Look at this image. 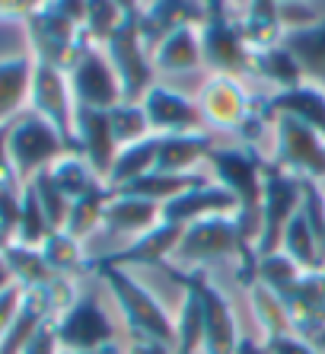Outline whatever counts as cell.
<instances>
[{
	"label": "cell",
	"instance_id": "1",
	"mask_svg": "<svg viewBox=\"0 0 325 354\" xmlns=\"http://www.w3.org/2000/svg\"><path fill=\"white\" fill-rule=\"evenodd\" d=\"M211 179L220 182L230 195L239 201V233L245 246L255 252V239L261 227V195H265V160L252 147H214L211 157Z\"/></svg>",
	"mask_w": 325,
	"mask_h": 354
},
{
	"label": "cell",
	"instance_id": "2",
	"mask_svg": "<svg viewBox=\"0 0 325 354\" xmlns=\"http://www.w3.org/2000/svg\"><path fill=\"white\" fill-rule=\"evenodd\" d=\"M90 268L106 281L109 294H112V300L118 304L124 322H128V335L154 338V342L176 348V319L166 313V306L160 304V297L154 290H147L128 268H118V265L90 262Z\"/></svg>",
	"mask_w": 325,
	"mask_h": 354
},
{
	"label": "cell",
	"instance_id": "3",
	"mask_svg": "<svg viewBox=\"0 0 325 354\" xmlns=\"http://www.w3.org/2000/svg\"><path fill=\"white\" fill-rule=\"evenodd\" d=\"M227 256L239 259V274H243V284L249 288L255 281V262L259 259L245 246L236 217H204V221L188 223L179 249H176V262L182 268H204V265Z\"/></svg>",
	"mask_w": 325,
	"mask_h": 354
},
{
	"label": "cell",
	"instance_id": "4",
	"mask_svg": "<svg viewBox=\"0 0 325 354\" xmlns=\"http://www.w3.org/2000/svg\"><path fill=\"white\" fill-rule=\"evenodd\" d=\"M7 153L17 169L19 182H32L39 173H45L55 160L71 153V144L61 138L55 124H48L35 112H23L7 128Z\"/></svg>",
	"mask_w": 325,
	"mask_h": 354
},
{
	"label": "cell",
	"instance_id": "5",
	"mask_svg": "<svg viewBox=\"0 0 325 354\" xmlns=\"http://www.w3.org/2000/svg\"><path fill=\"white\" fill-rule=\"evenodd\" d=\"M303 207V179L265 160V195H261V227L255 239V259L281 252V239Z\"/></svg>",
	"mask_w": 325,
	"mask_h": 354
},
{
	"label": "cell",
	"instance_id": "6",
	"mask_svg": "<svg viewBox=\"0 0 325 354\" xmlns=\"http://www.w3.org/2000/svg\"><path fill=\"white\" fill-rule=\"evenodd\" d=\"M67 80H71L77 106H83V109L112 112L118 102H124L122 80L115 74L106 48L96 45V41H90V39L80 41L77 55H73L71 64H67Z\"/></svg>",
	"mask_w": 325,
	"mask_h": 354
},
{
	"label": "cell",
	"instance_id": "7",
	"mask_svg": "<svg viewBox=\"0 0 325 354\" xmlns=\"http://www.w3.org/2000/svg\"><path fill=\"white\" fill-rule=\"evenodd\" d=\"M112 61L115 74L122 80V96L124 102H140L156 83V67L154 55L140 39L138 17H124V23L115 29V35L102 45Z\"/></svg>",
	"mask_w": 325,
	"mask_h": 354
},
{
	"label": "cell",
	"instance_id": "8",
	"mask_svg": "<svg viewBox=\"0 0 325 354\" xmlns=\"http://www.w3.org/2000/svg\"><path fill=\"white\" fill-rule=\"evenodd\" d=\"M23 26L26 39H29V55L35 61H45V64L64 67V71L71 64V58L77 55V48H80V41L86 39L80 19L64 13L55 0H48V7H41Z\"/></svg>",
	"mask_w": 325,
	"mask_h": 354
},
{
	"label": "cell",
	"instance_id": "9",
	"mask_svg": "<svg viewBox=\"0 0 325 354\" xmlns=\"http://www.w3.org/2000/svg\"><path fill=\"white\" fill-rule=\"evenodd\" d=\"M271 128H275L271 163L287 169L297 179L325 182V138L322 134L287 115L271 118Z\"/></svg>",
	"mask_w": 325,
	"mask_h": 354
},
{
	"label": "cell",
	"instance_id": "10",
	"mask_svg": "<svg viewBox=\"0 0 325 354\" xmlns=\"http://www.w3.org/2000/svg\"><path fill=\"white\" fill-rule=\"evenodd\" d=\"M55 335L61 351L80 354H102L106 348H115V322L93 297H77V304L67 306L55 319Z\"/></svg>",
	"mask_w": 325,
	"mask_h": 354
},
{
	"label": "cell",
	"instance_id": "11",
	"mask_svg": "<svg viewBox=\"0 0 325 354\" xmlns=\"http://www.w3.org/2000/svg\"><path fill=\"white\" fill-rule=\"evenodd\" d=\"M176 274L185 278L201 294V306H204V351L201 354H236L239 345H243V335H239V319L233 313L230 297L207 278L204 268H192V272L176 268Z\"/></svg>",
	"mask_w": 325,
	"mask_h": 354
},
{
	"label": "cell",
	"instance_id": "12",
	"mask_svg": "<svg viewBox=\"0 0 325 354\" xmlns=\"http://www.w3.org/2000/svg\"><path fill=\"white\" fill-rule=\"evenodd\" d=\"M29 112H35V115H41L48 124H55L57 131H61V138L71 144V150H77V144H73L77 99H73V90H71V80H67L64 67L35 61L32 93H29Z\"/></svg>",
	"mask_w": 325,
	"mask_h": 354
},
{
	"label": "cell",
	"instance_id": "13",
	"mask_svg": "<svg viewBox=\"0 0 325 354\" xmlns=\"http://www.w3.org/2000/svg\"><path fill=\"white\" fill-rule=\"evenodd\" d=\"M201 55L211 74L239 77L252 71V48L230 13H214L201 23Z\"/></svg>",
	"mask_w": 325,
	"mask_h": 354
},
{
	"label": "cell",
	"instance_id": "14",
	"mask_svg": "<svg viewBox=\"0 0 325 354\" xmlns=\"http://www.w3.org/2000/svg\"><path fill=\"white\" fill-rule=\"evenodd\" d=\"M255 106L259 102L249 96L243 80L230 74H211L198 93V109H201L204 122L223 131H239L255 112Z\"/></svg>",
	"mask_w": 325,
	"mask_h": 354
},
{
	"label": "cell",
	"instance_id": "15",
	"mask_svg": "<svg viewBox=\"0 0 325 354\" xmlns=\"http://www.w3.org/2000/svg\"><path fill=\"white\" fill-rule=\"evenodd\" d=\"M140 106L150 122V134L166 138V134H192L204 131V115L198 109V99H188L185 93L172 90L166 83H154L150 93L140 99Z\"/></svg>",
	"mask_w": 325,
	"mask_h": 354
},
{
	"label": "cell",
	"instance_id": "16",
	"mask_svg": "<svg viewBox=\"0 0 325 354\" xmlns=\"http://www.w3.org/2000/svg\"><path fill=\"white\" fill-rule=\"evenodd\" d=\"M73 144L86 163L93 166V173L99 179H109L115 157H118V138H115L112 118L102 109H83L77 106V122H73Z\"/></svg>",
	"mask_w": 325,
	"mask_h": 354
},
{
	"label": "cell",
	"instance_id": "17",
	"mask_svg": "<svg viewBox=\"0 0 325 354\" xmlns=\"http://www.w3.org/2000/svg\"><path fill=\"white\" fill-rule=\"evenodd\" d=\"M204 217H239V201L214 179H204L201 185H192L162 205V221L169 223L188 227Z\"/></svg>",
	"mask_w": 325,
	"mask_h": 354
},
{
	"label": "cell",
	"instance_id": "18",
	"mask_svg": "<svg viewBox=\"0 0 325 354\" xmlns=\"http://www.w3.org/2000/svg\"><path fill=\"white\" fill-rule=\"evenodd\" d=\"M207 19V7L201 0H150L144 3L138 17L140 26V39L150 51L160 45L166 35H172L176 29L185 26H201Z\"/></svg>",
	"mask_w": 325,
	"mask_h": 354
},
{
	"label": "cell",
	"instance_id": "19",
	"mask_svg": "<svg viewBox=\"0 0 325 354\" xmlns=\"http://www.w3.org/2000/svg\"><path fill=\"white\" fill-rule=\"evenodd\" d=\"M182 233H185L182 223L162 221V223H156L154 230L140 233L128 249L115 252V256H102V259H96V262L118 265V268H131V265H166L169 259H176V249H179V243H182Z\"/></svg>",
	"mask_w": 325,
	"mask_h": 354
},
{
	"label": "cell",
	"instance_id": "20",
	"mask_svg": "<svg viewBox=\"0 0 325 354\" xmlns=\"http://www.w3.org/2000/svg\"><path fill=\"white\" fill-rule=\"evenodd\" d=\"M261 115L268 118H297V122L309 124L313 131H319L325 138V93L313 83H303V86H293V90H281L271 93L259 102Z\"/></svg>",
	"mask_w": 325,
	"mask_h": 354
},
{
	"label": "cell",
	"instance_id": "21",
	"mask_svg": "<svg viewBox=\"0 0 325 354\" xmlns=\"http://www.w3.org/2000/svg\"><path fill=\"white\" fill-rule=\"evenodd\" d=\"M293 332L300 338H313L325 329V272H306L303 281L284 297Z\"/></svg>",
	"mask_w": 325,
	"mask_h": 354
},
{
	"label": "cell",
	"instance_id": "22",
	"mask_svg": "<svg viewBox=\"0 0 325 354\" xmlns=\"http://www.w3.org/2000/svg\"><path fill=\"white\" fill-rule=\"evenodd\" d=\"M32 55H13V58H0V128H10L23 115L29 106V93H32Z\"/></svg>",
	"mask_w": 325,
	"mask_h": 354
},
{
	"label": "cell",
	"instance_id": "23",
	"mask_svg": "<svg viewBox=\"0 0 325 354\" xmlns=\"http://www.w3.org/2000/svg\"><path fill=\"white\" fill-rule=\"evenodd\" d=\"M214 150L211 134L192 131V134H166L156 147V169L172 176H195L201 163H207Z\"/></svg>",
	"mask_w": 325,
	"mask_h": 354
},
{
	"label": "cell",
	"instance_id": "24",
	"mask_svg": "<svg viewBox=\"0 0 325 354\" xmlns=\"http://www.w3.org/2000/svg\"><path fill=\"white\" fill-rule=\"evenodd\" d=\"M156 223H162V205L138 198V195H124V192H115V195L109 198L106 217H102V227H106L109 233H128V236H134V239H138L140 233L154 230Z\"/></svg>",
	"mask_w": 325,
	"mask_h": 354
},
{
	"label": "cell",
	"instance_id": "25",
	"mask_svg": "<svg viewBox=\"0 0 325 354\" xmlns=\"http://www.w3.org/2000/svg\"><path fill=\"white\" fill-rule=\"evenodd\" d=\"M150 55H154L156 74H192V71H201L204 67L201 26L176 29V32L166 35Z\"/></svg>",
	"mask_w": 325,
	"mask_h": 354
},
{
	"label": "cell",
	"instance_id": "26",
	"mask_svg": "<svg viewBox=\"0 0 325 354\" xmlns=\"http://www.w3.org/2000/svg\"><path fill=\"white\" fill-rule=\"evenodd\" d=\"M243 10L236 26L243 32L245 45L252 51H261V48H275L284 41V26H281V10H277V0H239Z\"/></svg>",
	"mask_w": 325,
	"mask_h": 354
},
{
	"label": "cell",
	"instance_id": "27",
	"mask_svg": "<svg viewBox=\"0 0 325 354\" xmlns=\"http://www.w3.org/2000/svg\"><path fill=\"white\" fill-rule=\"evenodd\" d=\"M284 45L297 55L306 83H313V86H319L325 93V17L319 23H313L309 29L287 32Z\"/></svg>",
	"mask_w": 325,
	"mask_h": 354
},
{
	"label": "cell",
	"instance_id": "28",
	"mask_svg": "<svg viewBox=\"0 0 325 354\" xmlns=\"http://www.w3.org/2000/svg\"><path fill=\"white\" fill-rule=\"evenodd\" d=\"M252 74H259L261 80H268L271 86H275V93L293 90V86H303V83H306L300 61H297V55L287 48L284 41L275 45V48L252 51Z\"/></svg>",
	"mask_w": 325,
	"mask_h": 354
},
{
	"label": "cell",
	"instance_id": "29",
	"mask_svg": "<svg viewBox=\"0 0 325 354\" xmlns=\"http://www.w3.org/2000/svg\"><path fill=\"white\" fill-rule=\"evenodd\" d=\"M156 147H160V138L150 134L144 140H134V144H124L118 147V157H115L112 169H109V189H124L128 182L140 179V176L154 173L156 169Z\"/></svg>",
	"mask_w": 325,
	"mask_h": 354
},
{
	"label": "cell",
	"instance_id": "30",
	"mask_svg": "<svg viewBox=\"0 0 325 354\" xmlns=\"http://www.w3.org/2000/svg\"><path fill=\"white\" fill-rule=\"evenodd\" d=\"M112 195H115V192L109 189V182H99V185H93L90 192H83L80 198H73L64 230L71 233L73 239L86 243V239H90L93 233L102 227V217H106V205H109V198H112Z\"/></svg>",
	"mask_w": 325,
	"mask_h": 354
},
{
	"label": "cell",
	"instance_id": "31",
	"mask_svg": "<svg viewBox=\"0 0 325 354\" xmlns=\"http://www.w3.org/2000/svg\"><path fill=\"white\" fill-rule=\"evenodd\" d=\"M245 290H249V306H252L255 322H259V329H265V342L268 338H281V335H297L284 297H277L261 281H252Z\"/></svg>",
	"mask_w": 325,
	"mask_h": 354
},
{
	"label": "cell",
	"instance_id": "32",
	"mask_svg": "<svg viewBox=\"0 0 325 354\" xmlns=\"http://www.w3.org/2000/svg\"><path fill=\"white\" fill-rule=\"evenodd\" d=\"M179 278V274H176ZM182 288H185V297H182L179 316H176V354H201L204 351V306H201V294H198L185 278Z\"/></svg>",
	"mask_w": 325,
	"mask_h": 354
},
{
	"label": "cell",
	"instance_id": "33",
	"mask_svg": "<svg viewBox=\"0 0 325 354\" xmlns=\"http://www.w3.org/2000/svg\"><path fill=\"white\" fill-rule=\"evenodd\" d=\"M0 252H3V259H7L13 281H17L23 290L45 288V284H51V281L57 278V274L48 268L45 256H41V249L23 246V243H17V239H13V243H7Z\"/></svg>",
	"mask_w": 325,
	"mask_h": 354
},
{
	"label": "cell",
	"instance_id": "34",
	"mask_svg": "<svg viewBox=\"0 0 325 354\" xmlns=\"http://www.w3.org/2000/svg\"><path fill=\"white\" fill-rule=\"evenodd\" d=\"M281 252L293 259L300 265L303 272H325V256H322V246H319V236L316 230L309 227L306 214H300L290 221V227L284 230V239H281Z\"/></svg>",
	"mask_w": 325,
	"mask_h": 354
},
{
	"label": "cell",
	"instance_id": "35",
	"mask_svg": "<svg viewBox=\"0 0 325 354\" xmlns=\"http://www.w3.org/2000/svg\"><path fill=\"white\" fill-rule=\"evenodd\" d=\"M204 176H172V173H160V169H154V173L140 176V179L128 182L124 189V195H138V198H147V201H156V205H166V201H172L176 195H182L185 189H192V185H201Z\"/></svg>",
	"mask_w": 325,
	"mask_h": 354
},
{
	"label": "cell",
	"instance_id": "36",
	"mask_svg": "<svg viewBox=\"0 0 325 354\" xmlns=\"http://www.w3.org/2000/svg\"><path fill=\"white\" fill-rule=\"evenodd\" d=\"M41 256L48 262V268L55 274H64V278H73L90 268L86 262V252H83V243L73 239L67 230H55L45 243H41Z\"/></svg>",
	"mask_w": 325,
	"mask_h": 354
},
{
	"label": "cell",
	"instance_id": "37",
	"mask_svg": "<svg viewBox=\"0 0 325 354\" xmlns=\"http://www.w3.org/2000/svg\"><path fill=\"white\" fill-rule=\"evenodd\" d=\"M48 173H51V179L57 182V189L64 192L71 201L73 198H80L83 192H90L93 185H99V182H106V179H99V176L93 173V166L86 163L77 150L64 153L61 160H55V163L48 166Z\"/></svg>",
	"mask_w": 325,
	"mask_h": 354
},
{
	"label": "cell",
	"instance_id": "38",
	"mask_svg": "<svg viewBox=\"0 0 325 354\" xmlns=\"http://www.w3.org/2000/svg\"><path fill=\"white\" fill-rule=\"evenodd\" d=\"M55 233V227L48 223V214H45V207H41L39 195H35V189L26 182L23 185V207H19V223H17V243H23V246H35L41 249V243Z\"/></svg>",
	"mask_w": 325,
	"mask_h": 354
},
{
	"label": "cell",
	"instance_id": "39",
	"mask_svg": "<svg viewBox=\"0 0 325 354\" xmlns=\"http://www.w3.org/2000/svg\"><path fill=\"white\" fill-rule=\"evenodd\" d=\"M303 268L293 262L287 252H271L255 262V281H261L265 288H271L277 297H287L297 284L303 281Z\"/></svg>",
	"mask_w": 325,
	"mask_h": 354
},
{
	"label": "cell",
	"instance_id": "40",
	"mask_svg": "<svg viewBox=\"0 0 325 354\" xmlns=\"http://www.w3.org/2000/svg\"><path fill=\"white\" fill-rule=\"evenodd\" d=\"M124 23V10L115 0H86V13H83V32L96 45H106L115 35V29Z\"/></svg>",
	"mask_w": 325,
	"mask_h": 354
},
{
	"label": "cell",
	"instance_id": "41",
	"mask_svg": "<svg viewBox=\"0 0 325 354\" xmlns=\"http://www.w3.org/2000/svg\"><path fill=\"white\" fill-rule=\"evenodd\" d=\"M112 118V128H115V138L118 144H134V140H144L150 138V122H147V112L140 102H118V106L109 112Z\"/></svg>",
	"mask_w": 325,
	"mask_h": 354
},
{
	"label": "cell",
	"instance_id": "42",
	"mask_svg": "<svg viewBox=\"0 0 325 354\" xmlns=\"http://www.w3.org/2000/svg\"><path fill=\"white\" fill-rule=\"evenodd\" d=\"M29 185H32L35 195H39L41 207H45V214H48V223L55 227V230H64L67 214H71V198L57 189V182L51 179V173H48V169H45V173H39L32 182H29Z\"/></svg>",
	"mask_w": 325,
	"mask_h": 354
},
{
	"label": "cell",
	"instance_id": "43",
	"mask_svg": "<svg viewBox=\"0 0 325 354\" xmlns=\"http://www.w3.org/2000/svg\"><path fill=\"white\" fill-rule=\"evenodd\" d=\"M23 207V185H0V236L13 243Z\"/></svg>",
	"mask_w": 325,
	"mask_h": 354
},
{
	"label": "cell",
	"instance_id": "44",
	"mask_svg": "<svg viewBox=\"0 0 325 354\" xmlns=\"http://www.w3.org/2000/svg\"><path fill=\"white\" fill-rule=\"evenodd\" d=\"M23 294H26V290L19 288V284H13V288H7L3 294H0V342H3V335H7V329H10V322H13L19 304H23Z\"/></svg>",
	"mask_w": 325,
	"mask_h": 354
},
{
	"label": "cell",
	"instance_id": "45",
	"mask_svg": "<svg viewBox=\"0 0 325 354\" xmlns=\"http://www.w3.org/2000/svg\"><path fill=\"white\" fill-rule=\"evenodd\" d=\"M41 7H48V0H0V17L10 19H29L35 17Z\"/></svg>",
	"mask_w": 325,
	"mask_h": 354
},
{
	"label": "cell",
	"instance_id": "46",
	"mask_svg": "<svg viewBox=\"0 0 325 354\" xmlns=\"http://www.w3.org/2000/svg\"><path fill=\"white\" fill-rule=\"evenodd\" d=\"M265 345H268L275 354H319L316 348L309 345L306 338H300V335H281V338H268Z\"/></svg>",
	"mask_w": 325,
	"mask_h": 354
},
{
	"label": "cell",
	"instance_id": "47",
	"mask_svg": "<svg viewBox=\"0 0 325 354\" xmlns=\"http://www.w3.org/2000/svg\"><path fill=\"white\" fill-rule=\"evenodd\" d=\"M23 354H61V345H57V335H55V322L41 326L39 335L26 345Z\"/></svg>",
	"mask_w": 325,
	"mask_h": 354
},
{
	"label": "cell",
	"instance_id": "48",
	"mask_svg": "<svg viewBox=\"0 0 325 354\" xmlns=\"http://www.w3.org/2000/svg\"><path fill=\"white\" fill-rule=\"evenodd\" d=\"M124 354H176V348L162 345V342H154V338L128 335V345H124Z\"/></svg>",
	"mask_w": 325,
	"mask_h": 354
},
{
	"label": "cell",
	"instance_id": "49",
	"mask_svg": "<svg viewBox=\"0 0 325 354\" xmlns=\"http://www.w3.org/2000/svg\"><path fill=\"white\" fill-rule=\"evenodd\" d=\"M0 185H23L7 153V128H0Z\"/></svg>",
	"mask_w": 325,
	"mask_h": 354
},
{
	"label": "cell",
	"instance_id": "50",
	"mask_svg": "<svg viewBox=\"0 0 325 354\" xmlns=\"http://www.w3.org/2000/svg\"><path fill=\"white\" fill-rule=\"evenodd\" d=\"M236 354H275L265 342H252V338H243V345H239V351Z\"/></svg>",
	"mask_w": 325,
	"mask_h": 354
},
{
	"label": "cell",
	"instance_id": "51",
	"mask_svg": "<svg viewBox=\"0 0 325 354\" xmlns=\"http://www.w3.org/2000/svg\"><path fill=\"white\" fill-rule=\"evenodd\" d=\"M17 281H13V274H10V265H7V259H3V252H0V294L7 288H13Z\"/></svg>",
	"mask_w": 325,
	"mask_h": 354
},
{
	"label": "cell",
	"instance_id": "52",
	"mask_svg": "<svg viewBox=\"0 0 325 354\" xmlns=\"http://www.w3.org/2000/svg\"><path fill=\"white\" fill-rule=\"evenodd\" d=\"M115 3L124 10V17H140V10H144V0H115Z\"/></svg>",
	"mask_w": 325,
	"mask_h": 354
},
{
	"label": "cell",
	"instance_id": "53",
	"mask_svg": "<svg viewBox=\"0 0 325 354\" xmlns=\"http://www.w3.org/2000/svg\"><path fill=\"white\" fill-rule=\"evenodd\" d=\"M204 7H207V17L214 13H230V0H201Z\"/></svg>",
	"mask_w": 325,
	"mask_h": 354
},
{
	"label": "cell",
	"instance_id": "54",
	"mask_svg": "<svg viewBox=\"0 0 325 354\" xmlns=\"http://www.w3.org/2000/svg\"><path fill=\"white\" fill-rule=\"evenodd\" d=\"M306 342H309V345H313V348H316L319 354H325V329H319L316 335H313V338H306Z\"/></svg>",
	"mask_w": 325,
	"mask_h": 354
},
{
	"label": "cell",
	"instance_id": "55",
	"mask_svg": "<svg viewBox=\"0 0 325 354\" xmlns=\"http://www.w3.org/2000/svg\"><path fill=\"white\" fill-rule=\"evenodd\" d=\"M277 3H306V0H277Z\"/></svg>",
	"mask_w": 325,
	"mask_h": 354
},
{
	"label": "cell",
	"instance_id": "56",
	"mask_svg": "<svg viewBox=\"0 0 325 354\" xmlns=\"http://www.w3.org/2000/svg\"><path fill=\"white\" fill-rule=\"evenodd\" d=\"M106 351H109V348H106ZM106 351H102V354H106ZM61 354H80V351H61Z\"/></svg>",
	"mask_w": 325,
	"mask_h": 354
},
{
	"label": "cell",
	"instance_id": "57",
	"mask_svg": "<svg viewBox=\"0 0 325 354\" xmlns=\"http://www.w3.org/2000/svg\"><path fill=\"white\" fill-rule=\"evenodd\" d=\"M106 354H118V348H109V351Z\"/></svg>",
	"mask_w": 325,
	"mask_h": 354
},
{
	"label": "cell",
	"instance_id": "58",
	"mask_svg": "<svg viewBox=\"0 0 325 354\" xmlns=\"http://www.w3.org/2000/svg\"><path fill=\"white\" fill-rule=\"evenodd\" d=\"M3 246H7V239H3V236H0V249H3Z\"/></svg>",
	"mask_w": 325,
	"mask_h": 354
}]
</instances>
